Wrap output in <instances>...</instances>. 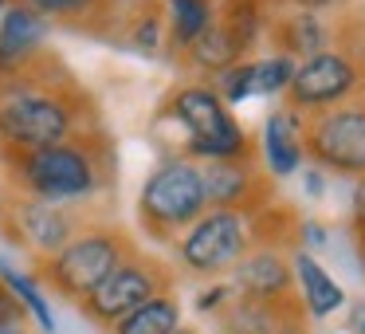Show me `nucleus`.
I'll list each match as a JSON object with an SVG mask.
<instances>
[{
	"mask_svg": "<svg viewBox=\"0 0 365 334\" xmlns=\"http://www.w3.org/2000/svg\"><path fill=\"white\" fill-rule=\"evenodd\" d=\"M98 106L51 48L0 71V158L32 153L98 130Z\"/></svg>",
	"mask_w": 365,
	"mask_h": 334,
	"instance_id": "nucleus-1",
	"label": "nucleus"
},
{
	"mask_svg": "<svg viewBox=\"0 0 365 334\" xmlns=\"http://www.w3.org/2000/svg\"><path fill=\"white\" fill-rule=\"evenodd\" d=\"M0 166H4L9 185L24 201L71 205V201L95 197L98 189L114 181V146L98 126L71 142L48 146V150L9 153V158H0Z\"/></svg>",
	"mask_w": 365,
	"mask_h": 334,
	"instance_id": "nucleus-2",
	"label": "nucleus"
},
{
	"mask_svg": "<svg viewBox=\"0 0 365 334\" xmlns=\"http://www.w3.org/2000/svg\"><path fill=\"white\" fill-rule=\"evenodd\" d=\"M130 255H134V244H130V236L122 228H91V232L71 236L56 255H43L40 279L63 299L83 303Z\"/></svg>",
	"mask_w": 365,
	"mask_h": 334,
	"instance_id": "nucleus-3",
	"label": "nucleus"
},
{
	"mask_svg": "<svg viewBox=\"0 0 365 334\" xmlns=\"http://www.w3.org/2000/svg\"><path fill=\"white\" fill-rule=\"evenodd\" d=\"M205 185H200V169L189 161H165L150 173L138 197V221L150 236L169 240L173 232L189 228L200 213H205Z\"/></svg>",
	"mask_w": 365,
	"mask_h": 334,
	"instance_id": "nucleus-4",
	"label": "nucleus"
},
{
	"mask_svg": "<svg viewBox=\"0 0 365 334\" xmlns=\"http://www.w3.org/2000/svg\"><path fill=\"white\" fill-rule=\"evenodd\" d=\"M169 114L189 130V153L197 158H244L247 138L212 87H181L169 98Z\"/></svg>",
	"mask_w": 365,
	"mask_h": 334,
	"instance_id": "nucleus-5",
	"label": "nucleus"
},
{
	"mask_svg": "<svg viewBox=\"0 0 365 334\" xmlns=\"http://www.w3.org/2000/svg\"><path fill=\"white\" fill-rule=\"evenodd\" d=\"M165 283H169V275H165V268H161L158 260L130 255L126 263H118V268L79 303V307H83V315H87L91 323L114 326L118 318H126L130 310L142 307V303L158 299Z\"/></svg>",
	"mask_w": 365,
	"mask_h": 334,
	"instance_id": "nucleus-6",
	"label": "nucleus"
},
{
	"mask_svg": "<svg viewBox=\"0 0 365 334\" xmlns=\"http://www.w3.org/2000/svg\"><path fill=\"white\" fill-rule=\"evenodd\" d=\"M244 248H247L244 216L232 213V208H212V213H200L189 224L185 240L177 244V260L192 275H216L224 268H236Z\"/></svg>",
	"mask_w": 365,
	"mask_h": 334,
	"instance_id": "nucleus-7",
	"label": "nucleus"
},
{
	"mask_svg": "<svg viewBox=\"0 0 365 334\" xmlns=\"http://www.w3.org/2000/svg\"><path fill=\"white\" fill-rule=\"evenodd\" d=\"M302 150L326 169L365 177V103L361 106H330L307 122Z\"/></svg>",
	"mask_w": 365,
	"mask_h": 334,
	"instance_id": "nucleus-8",
	"label": "nucleus"
},
{
	"mask_svg": "<svg viewBox=\"0 0 365 334\" xmlns=\"http://www.w3.org/2000/svg\"><path fill=\"white\" fill-rule=\"evenodd\" d=\"M357 87H361L357 59L346 56V51H334V48H322L318 56L302 59L294 67L291 83H287L294 111H330L346 95H354Z\"/></svg>",
	"mask_w": 365,
	"mask_h": 334,
	"instance_id": "nucleus-9",
	"label": "nucleus"
},
{
	"mask_svg": "<svg viewBox=\"0 0 365 334\" xmlns=\"http://www.w3.org/2000/svg\"><path fill=\"white\" fill-rule=\"evenodd\" d=\"M12 232L40 255H56L75 236V216L63 205H40L20 197L12 201Z\"/></svg>",
	"mask_w": 365,
	"mask_h": 334,
	"instance_id": "nucleus-10",
	"label": "nucleus"
},
{
	"mask_svg": "<svg viewBox=\"0 0 365 334\" xmlns=\"http://www.w3.org/2000/svg\"><path fill=\"white\" fill-rule=\"evenodd\" d=\"M40 48H48V20L36 16L24 4H12L0 20V71L16 67L20 59H28Z\"/></svg>",
	"mask_w": 365,
	"mask_h": 334,
	"instance_id": "nucleus-11",
	"label": "nucleus"
},
{
	"mask_svg": "<svg viewBox=\"0 0 365 334\" xmlns=\"http://www.w3.org/2000/svg\"><path fill=\"white\" fill-rule=\"evenodd\" d=\"M12 4H24L36 16L59 20V24L71 28H87V32H106L118 20V4L122 0H12Z\"/></svg>",
	"mask_w": 365,
	"mask_h": 334,
	"instance_id": "nucleus-12",
	"label": "nucleus"
},
{
	"mask_svg": "<svg viewBox=\"0 0 365 334\" xmlns=\"http://www.w3.org/2000/svg\"><path fill=\"white\" fill-rule=\"evenodd\" d=\"M263 150H267V169L275 177H291L302 161V118L294 106H283L263 126Z\"/></svg>",
	"mask_w": 365,
	"mask_h": 334,
	"instance_id": "nucleus-13",
	"label": "nucleus"
},
{
	"mask_svg": "<svg viewBox=\"0 0 365 334\" xmlns=\"http://www.w3.org/2000/svg\"><path fill=\"white\" fill-rule=\"evenodd\" d=\"M236 283L244 299H263V303H283L291 291V271L275 252H255L236 263Z\"/></svg>",
	"mask_w": 365,
	"mask_h": 334,
	"instance_id": "nucleus-14",
	"label": "nucleus"
},
{
	"mask_svg": "<svg viewBox=\"0 0 365 334\" xmlns=\"http://www.w3.org/2000/svg\"><path fill=\"white\" fill-rule=\"evenodd\" d=\"M291 75H294L291 56H275V59H263V64H240L224 79V91H228L232 103L252 98V95H275V91H287Z\"/></svg>",
	"mask_w": 365,
	"mask_h": 334,
	"instance_id": "nucleus-15",
	"label": "nucleus"
},
{
	"mask_svg": "<svg viewBox=\"0 0 365 334\" xmlns=\"http://www.w3.org/2000/svg\"><path fill=\"white\" fill-rule=\"evenodd\" d=\"M200 185H205V201L216 208H232L247 197L252 189V173H247L244 158H212L200 169Z\"/></svg>",
	"mask_w": 365,
	"mask_h": 334,
	"instance_id": "nucleus-16",
	"label": "nucleus"
},
{
	"mask_svg": "<svg viewBox=\"0 0 365 334\" xmlns=\"http://www.w3.org/2000/svg\"><path fill=\"white\" fill-rule=\"evenodd\" d=\"M294 275H299V283H302V299H307L310 315H330V310H338L341 303H346V295L334 283V275L310 252L294 255Z\"/></svg>",
	"mask_w": 365,
	"mask_h": 334,
	"instance_id": "nucleus-17",
	"label": "nucleus"
},
{
	"mask_svg": "<svg viewBox=\"0 0 365 334\" xmlns=\"http://www.w3.org/2000/svg\"><path fill=\"white\" fill-rule=\"evenodd\" d=\"M177 326H181V303L173 295H158L138 310H130L126 318H118L110 334H173Z\"/></svg>",
	"mask_w": 365,
	"mask_h": 334,
	"instance_id": "nucleus-18",
	"label": "nucleus"
},
{
	"mask_svg": "<svg viewBox=\"0 0 365 334\" xmlns=\"http://www.w3.org/2000/svg\"><path fill=\"white\" fill-rule=\"evenodd\" d=\"M185 51H189V59H192L197 67H208V71H224V67H232V64L240 59L244 44H240L224 24H216V20H212V24H208L205 32H200Z\"/></svg>",
	"mask_w": 365,
	"mask_h": 334,
	"instance_id": "nucleus-19",
	"label": "nucleus"
},
{
	"mask_svg": "<svg viewBox=\"0 0 365 334\" xmlns=\"http://www.w3.org/2000/svg\"><path fill=\"white\" fill-rule=\"evenodd\" d=\"M0 283H4L12 295H16L20 307L32 310L43 334H56V318H51V307H48V299H43V291L36 287V279L24 275V271H16L9 260H4V255H0Z\"/></svg>",
	"mask_w": 365,
	"mask_h": 334,
	"instance_id": "nucleus-20",
	"label": "nucleus"
},
{
	"mask_svg": "<svg viewBox=\"0 0 365 334\" xmlns=\"http://www.w3.org/2000/svg\"><path fill=\"white\" fill-rule=\"evenodd\" d=\"M169 28H173L177 48H189L208 24H212V0H165Z\"/></svg>",
	"mask_w": 365,
	"mask_h": 334,
	"instance_id": "nucleus-21",
	"label": "nucleus"
},
{
	"mask_svg": "<svg viewBox=\"0 0 365 334\" xmlns=\"http://www.w3.org/2000/svg\"><path fill=\"white\" fill-rule=\"evenodd\" d=\"M279 36H283V48L294 51V56H318L326 44V28L314 20V12H299V16H291L283 28H279Z\"/></svg>",
	"mask_w": 365,
	"mask_h": 334,
	"instance_id": "nucleus-22",
	"label": "nucleus"
},
{
	"mask_svg": "<svg viewBox=\"0 0 365 334\" xmlns=\"http://www.w3.org/2000/svg\"><path fill=\"white\" fill-rule=\"evenodd\" d=\"M16 323H24V307L16 303V295H12L9 287L0 283V330H4V326H16Z\"/></svg>",
	"mask_w": 365,
	"mask_h": 334,
	"instance_id": "nucleus-23",
	"label": "nucleus"
},
{
	"mask_svg": "<svg viewBox=\"0 0 365 334\" xmlns=\"http://www.w3.org/2000/svg\"><path fill=\"white\" fill-rule=\"evenodd\" d=\"M354 213H357V224L365 228V177H361V185H357V193H354Z\"/></svg>",
	"mask_w": 365,
	"mask_h": 334,
	"instance_id": "nucleus-24",
	"label": "nucleus"
},
{
	"mask_svg": "<svg viewBox=\"0 0 365 334\" xmlns=\"http://www.w3.org/2000/svg\"><path fill=\"white\" fill-rule=\"evenodd\" d=\"M291 4H299L302 12H318V9H334V4H341V0H291Z\"/></svg>",
	"mask_w": 365,
	"mask_h": 334,
	"instance_id": "nucleus-25",
	"label": "nucleus"
},
{
	"mask_svg": "<svg viewBox=\"0 0 365 334\" xmlns=\"http://www.w3.org/2000/svg\"><path fill=\"white\" fill-rule=\"evenodd\" d=\"M307 185H310V197H322V177L318 173H307Z\"/></svg>",
	"mask_w": 365,
	"mask_h": 334,
	"instance_id": "nucleus-26",
	"label": "nucleus"
},
{
	"mask_svg": "<svg viewBox=\"0 0 365 334\" xmlns=\"http://www.w3.org/2000/svg\"><path fill=\"white\" fill-rule=\"evenodd\" d=\"M0 334H28V326H24V323H16V326H4Z\"/></svg>",
	"mask_w": 365,
	"mask_h": 334,
	"instance_id": "nucleus-27",
	"label": "nucleus"
},
{
	"mask_svg": "<svg viewBox=\"0 0 365 334\" xmlns=\"http://www.w3.org/2000/svg\"><path fill=\"white\" fill-rule=\"evenodd\" d=\"M173 334H197V330H185V326H177V330Z\"/></svg>",
	"mask_w": 365,
	"mask_h": 334,
	"instance_id": "nucleus-28",
	"label": "nucleus"
},
{
	"mask_svg": "<svg viewBox=\"0 0 365 334\" xmlns=\"http://www.w3.org/2000/svg\"><path fill=\"white\" fill-rule=\"evenodd\" d=\"M361 334H365V323H361Z\"/></svg>",
	"mask_w": 365,
	"mask_h": 334,
	"instance_id": "nucleus-29",
	"label": "nucleus"
},
{
	"mask_svg": "<svg viewBox=\"0 0 365 334\" xmlns=\"http://www.w3.org/2000/svg\"><path fill=\"white\" fill-rule=\"evenodd\" d=\"M0 4H4V0H0Z\"/></svg>",
	"mask_w": 365,
	"mask_h": 334,
	"instance_id": "nucleus-30",
	"label": "nucleus"
}]
</instances>
